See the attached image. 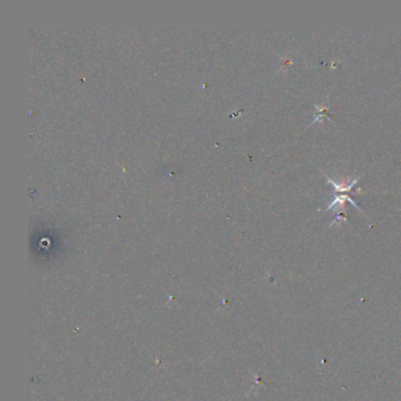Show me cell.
I'll return each mask as SVG.
<instances>
[{"instance_id": "6da1fadb", "label": "cell", "mask_w": 401, "mask_h": 401, "mask_svg": "<svg viewBox=\"0 0 401 401\" xmlns=\"http://www.w3.org/2000/svg\"><path fill=\"white\" fill-rule=\"evenodd\" d=\"M320 171H321V169H320ZM321 173L322 174H324V177L327 179V181L328 183H330L332 186H333V190H334V192H339L340 194H347L348 192H352V190H353V187H354V185H356L358 181H359V179H360V177H358V178H354L353 180L351 181V183H348V184H346V183H337V181H334L333 179H331V178H328L327 177V174H325L324 172L321 171Z\"/></svg>"}, {"instance_id": "7a4b0ae2", "label": "cell", "mask_w": 401, "mask_h": 401, "mask_svg": "<svg viewBox=\"0 0 401 401\" xmlns=\"http://www.w3.org/2000/svg\"><path fill=\"white\" fill-rule=\"evenodd\" d=\"M327 102H328V98L326 99V103L322 104V105H318V104H316V105H314V108H316V113H314V118H313L312 123H311L310 125H313V124H316L317 121H322L325 119V118H327V119H330L332 123H333V120H332L330 114H328V103Z\"/></svg>"}, {"instance_id": "3957f363", "label": "cell", "mask_w": 401, "mask_h": 401, "mask_svg": "<svg viewBox=\"0 0 401 401\" xmlns=\"http://www.w3.org/2000/svg\"><path fill=\"white\" fill-rule=\"evenodd\" d=\"M340 221H345V223H347V218H346V214L344 213V211H338L337 214H336V218L333 219V221H332V224L330 226H332L333 224L336 223H340Z\"/></svg>"}]
</instances>
